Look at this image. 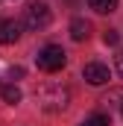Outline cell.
<instances>
[{
	"label": "cell",
	"mask_w": 123,
	"mask_h": 126,
	"mask_svg": "<svg viewBox=\"0 0 123 126\" xmlns=\"http://www.w3.org/2000/svg\"><path fill=\"white\" fill-rule=\"evenodd\" d=\"M21 38V24L12 18H0V44H15Z\"/></svg>",
	"instance_id": "obj_5"
},
{
	"label": "cell",
	"mask_w": 123,
	"mask_h": 126,
	"mask_svg": "<svg viewBox=\"0 0 123 126\" xmlns=\"http://www.w3.org/2000/svg\"><path fill=\"white\" fill-rule=\"evenodd\" d=\"M35 64H38V70H44V73H56V70H62V67L67 64V53L62 50L59 44H47V47L38 50Z\"/></svg>",
	"instance_id": "obj_2"
},
{
	"label": "cell",
	"mask_w": 123,
	"mask_h": 126,
	"mask_svg": "<svg viewBox=\"0 0 123 126\" xmlns=\"http://www.w3.org/2000/svg\"><path fill=\"white\" fill-rule=\"evenodd\" d=\"M0 97H3L9 106H18V103H21V88L12 85V82H0Z\"/></svg>",
	"instance_id": "obj_7"
},
{
	"label": "cell",
	"mask_w": 123,
	"mask_h": 126,
	"mask_svg": "<svg viewBox=\"0 0 123 126\" xmlns=\"http://www.w3.org/2000/svg\"><path fill=\"white\" fill-rule=\"evenodd\" d=\"M50 21H53V12H50V6L47 3H41V0H35L27 6V15H24V24H27V30L32 32H41L50 27Z\"/></svg>",
	"instance_id": "obj_3"
},
{
	"label": "cell",
	"mask_w": 123,
	"mask_h": 126,
	"mask_svg": "<svg viewBox=\"0 0 123 126\" xmlns=\"http://www.w3.org/2000/svg\"><path fill=\"white\" fill-rule=\"evenodd\" d=\"M88 35H91V24H88L85 18H73V21H70V38H73V41H85Z\"/></svg>",
	"instance_id": "obj_6"
},
{
	"label": "cell",
	"mask_w": 123,
	"mask_h": 126,
	"mask_svg": "<svg viewBox=\"0 0 123 126\" xmlns=\"http://www.w3.org/2000/svg\"><path fill=\"white\" fill-rule=\"evenodd\" d=\"M82 76H85V82L88 85H106L108 79H111V73H108V67L100 62H88L82 67Z\"/></svg>",
	"instance_id": "obj_4"
},
{
	"label": "cell",
	"mask_w": 123,
	"mask_h": 126,
	"mask_svg": "<svg viewBox=\"0 0 123 126\" xmlns=\"http://www.w3.org/2000/svg\"><path fill=\"white\" fill-rule=\"evenodd\" d=\"M15 76H24V67H9V79H15Z\"/></svg>",
	"instance_id": "obj_11"
},
{
	"label": "cell",
	"mask_w": 123,
	"mask_h": 126,
	"mask_svg": "<svg viewBox=\"0 0 123 126\" xmlns=\"http://www.w3.org/2000/svg\"><path fill=\"white\" fill-rule=\"evenodd\" d=\"M103 41H106L108 47H114V44L120 41V32H117V30H106V32H103Z\"/></svg>",
	"instance_id": "obj_10"
},
{
	"label": "cell",
	"mask_w": 123,
	"mask_h": 126,
	"mask_svg": "<svg viewBox=\"0 0 123 126\" xmlns=\"http://www.w3.org/2000/svg\"><path fill=\"white\" fill-rule=\"evenodd\" d=\"M82 126H111V120H108V114H91Z\"/></svg>",
	"instance_id": "obj_9"
},
{
	"label": "cell",
	"mask_w": 123,
	"mask_h": 126,
	"mask_svg": "<svg viewBox=\"0 0 123 126\" xmlns=\"http://www.w3.org/2000/svg\"><path fill=\"white\" fill-rule=\"evenodd\" d=\"M117 73H120V76H123V50H120V53H117Z\"/></svg>",
	"instance_id": "obj_12"
},
{
	"label": "cell",
	"mask_w": 123,
	"mask_h": 126,
	"mask_svg": "<svg viewBox=\"0 0 123 126\" xmlns=\"http://www.w3.org/2000/svg\"><path fill=\"white\" fill-rule=\"evenodd\" d=\"M88 6L94 12H100V15H108V12L117 9V0H88Z\"/></svg>",
	"instance_id": "obj_8"
},
{
	"label": "cell",
	"mask_w": 123,
	"mask_h": 126,
	"mask_svg": "<svg viewBox=\"0 0 123 126\" xmlns=\"http://www.w3.org/2000/svg\"><path fill=\"white\" fill-rule=\"evenodd\" d=\"M38 103H41V109L44 111H50V114H56L62 109H67V103H70V91L64 88V85H44L41 91H38Z\"/></svg>",
	"instance_id": "obj_1"
}]
</instances>
